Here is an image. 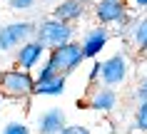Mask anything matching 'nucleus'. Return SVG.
I'll use <instances>...</instances> for the list:
<instances>
[{
	"instance_id": "nucleus-1",
	"label": "nucleus",
	"mask_w": 147,
	"mask_h": 134,
	"mask_svg": "<svg viewBox=\"0 0 147 134\" xmlns=\"http://www.w3.org/2000/svg\"><path fill=\"white\" fill-rule=\"evenodd\" d=\"M35 89V77L28 70L20 67H10V70H0V97L8 99H28Z\"/></svg>"
},
{
	"instance_id": "nucleus-2",
	"label": "nucleus",
	"mask_w": 147,
	"mask_h": 134,
	"mask_svg": "<svg viewBox=\"0 0 147 134\" xmlns=\"http://www.w3.org/2000/svg\"><path fill=\"white\" fill-rule=\"evenodd\" d=\"M35 40H40L47 50L60 47L65 42H72L75 40V27L70 23H62L57 17H47V20H40L38 27H35Z\"/></svg>"
},
{
	"instance_id": "nucleus-3",
	"label": "nucleus",
	"mask_w": 147,
	"mask_h": 134,
	"mask_svg": "<svg viewBox=\"0 0 147 134\" xmlns=\"http://www.w3.org/2000/svg\"><path fill=\"white\" fill-rule=\"evenodd\" d=\"M47 60H50V65H53V70L57 75H65L67 77V75H72L80 65L85 62V52L80 47V42L72 40V42H65L60 47L47 50Z\"/></svg>"
},
{
	"instance_id": "nucleus-4",
	"label": "nucleus",
	"mask_w": 147,
	"mask_h": 134,
	"mask_svg": "<svg viewBox=\"0 0 147 134\" xmlns=\"http://www.w3.org/2000/svg\"><path fill=\"white\" fill-rule=\"evenodd\" d=\"M35 27H38V23H30V20H15V23H8L5 27H0V52L18 50L23 42L32 40Z\"/></svg>"
},
{
	"instance_id": "nucleus-5",
	"label": "nucleus",
	"mask_w": 147,
	"mask_h": 134,
	"mask_svg": "<svg viewBox=\"0 0 147 134\" xmlns=\"http://www.w3.org/2000/svg\"><path fill=\"white\" fill-rule=\"evenodd\" d=\"M82 107L85 109H92V112H100V114H110L117 107V89L102 85V82H92V85L87 87Z\"/></svg>"
},
{
	"instance_id": "nucleus-6",
	"label": "nucleus",
	"mask_w": 147,
	"mask_h": 134,
	"mask_svg": "<svg viewBox=\"0 0 147 134\" xmlns=\"http://www.w3.org/2000/svg\"><path fill=\"white\" fill-rule=\"evenodd\" d=\"M127 75H130V65H127V57L122 52H115L107 60H102V70H100V82L102 85L115 89V87L127 82Z\"/></svg>"
},
{
	"instance_id": "nucleus-7",
	"label": "nucleus",
	"mask_w": 147,
	"mask_h": 134,
	"mask_svg": "<svg viewBox=\"0 0 147 134\" xmlns=\"http://www.w3.org/2000/svg\"><path fill=\"white\" fill-rule=\"evenodd\" d=\"M110 35H112V32H110L107 25H95V27H90V30L82 35L80 47H82V52H85V60L100 57V52L107 47V42H110Z\"/></svg>"
},
{
	"instance_id": "nucleus-8",
	"label": "nucleus",
	"mask_w": 147,
	"mask_h": 134,
	"mask_svg": "<svg viewBox=\"0 0 147 134\" xmlns=\"http://www.w3.org/2000/svg\"><path fill=\"white\" fill-rule=\"evenodd\" d=\"M45 52H47V47L40 42V40H35V37L28 40V42H23V45L15 50V67L32 72L40 65V60L45 57Z\"/></svg>"
},
{
	"instance_id": "nucleus-9",
	"label": "nucleus",
	"mask_w": 147,
	"mask_h": 134,
	"mask_svg": "<svg viewBox=\"0 0 147 134\" xmlns=\"http://www.w3.org/2000/svg\"><path fill=\"white\" fill-rule=\"evenodd\" d=\"M127 10V0H95L92 15L100 25H115Z\"/></svg>"
},
{
	"instance_id": "nucleus-10",
	"label": "nucleus",
	"mask_w": 147,
	"mask_h": 134,
	"mask_svg": "<svg viewBox=\"0 0 147 134\" xmlns=\"http://www.w3.org/2000/svg\"><path fill=\"white\" fill-rule=\"evenodd\" d=\"M85 13H87L85 0H60L53 8V17L62 20V23H70V25H75L78 20H82Z\"/></svg>"
},
{
	"instance_id": "nucleus-11",
	"label": "nucleus",
	"mask_w": 147,
	"mask_h": 134,
	"mask_svg": "<svg viewBox=\"0 0 147 134\" xmlns=\"http://www.w3.org/2000/svg\"><path fill=\"white\" fill-rule=\"evenodd\" d=\"M65 124H67L65 109H60V107H50V109H45L38 117V134H60Z\"/></svg>"
},
{
	"instance_id": "nucleus-12",
	"label": "nucleus",
	"mask_w": 147,
	"mask_h": 134,
	"mask_svg": "<svg viewBox=\"0 0 147 134\" xmlns=\"http://www.w3.org/2000/svg\"><path fill=\"white\" fill-rule=\"evenodd\" d=\"M125 37H127V42L132 45V50L147 55V15L145 17H135Z\"/></svg>"
},
{
	"instance_id": "nucleus-13",
	"label": "nucleus",
	"mask_w": 147,
	"mask_h": 134,
	"mask_svg": "<svg viewBox=\"0 0 147 134\" xmlns=\"http://www.w3.org/2000/svg\"><path fill=\"white\" fill-rule=\"evenodd\" d=\"M65 75H53V77L42 79V82H35V89H32V95L38 97H60L65 92Z\"/></svg>"
},
{
	"instance_id": "nucleus-14",
	"label": "nucleus",
	"mask_w": 147,
	"mask_h": 134,
	"mask_svg": "<svg viewBox=\"0 0 147 134\" xmlns=\"http://www.w3.org/2000/svg\"><path fill=\"white\" fill-rule=\"evenodd\" d=\"M132 129L137 134H147V102H137L132 114Z\"/></svg>"
},
{
	"instance_id": "nucleus-15",
	"label": "nucleus",
	"mask_w": 147,
	"mask_h": 134,
	"mask_svg": "<svg viewBox=\"0 0 147 134\" xmlns=\"http://www.w3.org/2000/svg\"><path fill=\"white\" fill-rule=\"evenodd\" d=\"M132 20H135V15H132V10H127V13H125V15L115 23V32H117V35H127V30H130Z\"/></svg>"
},
{
	"instance_id": "nucleus-16",
	"label": "nucleus",
	"mask_w": 147,
	"mask_h": 134,
	"mask_svg": "<svg viewBox=\"0 0 147 134\" xmlns=\"http://www.w3.org/2000/svg\"><path fill=\"white\" fill-rule=\"evenodd\" d=\"M3 134H30V127L25 124V122H8Z\"/></svg>"
},
{
	"instance_id": "nucleus-17",
	"label": "nucleus",
	"mask_w": 147,
	"mask_h": 134,
	"mask_svg": "<svg viewBox=\"0 0 147 134\" xmlns=\"http://www.w3.org/2000/svg\"><path fill=\"white\" fill-rule=\"evenodd\" d=\"M10 10H15V13H25V10H32L35 8V0H8Z\"/></svg>"
},
{
	"instance_id": "nucleus-18",
	"label": "nucleus",
	"mask_w": 147,
	"mask_h": 134,
	"mask_svg": "<svg viewBox=\"0 0 147 134\" xmlns=\"http://www.w3.org/2000/svg\"><path fill=\"white\" fill-rule=\"evenodd\" d=\"M53 75H57V72L53 70V65H50V60H45V62L40 65V70H38V75H35V82H42V79H47V77H53Z\"/></svg>"
},
{
	"instance_id": "nucleus-19",
	"label": "nucleus",
	"mask_w": 147,
	"mask_h": 134,
	"mask_svg": "<svg viewBox=\"0 0 147 134\" xmlns=\"http://www.w3.org/2000/svg\"><path fill=\"white\" fill-rule=\"evenodd\" d=\"M60 134H92V129L85 124H65Z\"/></svg>"
},
{
	"instance_id": "nucleus-20",
	"label": "nucleus",
	"mask_w": 147,
	"mask_h": 134,
	"mask_svg": "<svg viewBox=\"0 0 147 134\" xmlns=\"http://www.w3.org/2000/svg\"><path fill=\"white\" fill-rule=\"evenodd\" d=\"M100 70H102V60H95L90 65V70H87V82L92 85V82H100Z\"/></svg>"
},
{
	"instance_id": "nucleus-21",
	"label": "nucleus",
	"mask_w": 147,
	"mask_h": 134,
	"mask_svg": "<svg viewBox=\"0 0 147 134\" xmlns=\"http://www.w3.org/2000/svg\"><path fill=\"white\" fill-rule=\"evenodd\" d=\"M135 99L137 102H147V77H142L135 87Z\"/></svg>"
},
{
	"instance_id": "nucleus-22",
	"label": "nucleus",
	"mask_w": 147,
	"mask_h": 134,
	"mask_svg": "<svg viewBox=\"0 0 147 134\" xmlns=\"http://www.w3.org/2000/svg\"><path fill=\"white\" fill-rule=\"evenodd\" d=\"M130 10H147V0H127Z\"/></svg>"
}]
</instances>
